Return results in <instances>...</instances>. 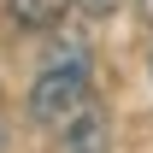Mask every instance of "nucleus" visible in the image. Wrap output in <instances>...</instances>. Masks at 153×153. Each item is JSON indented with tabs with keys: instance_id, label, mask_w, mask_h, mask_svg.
Instances as JSON below:
<instances>
[{
	"instance_id": "f257e3e1",
	"label": "nucleus",
	"mask_w": 153,
	"mask_h": 153,
	"mask_svg": "<svg viewBox=\"0 0 153 153\" xmlns=\"http://www.w3.org/2000/svg\"><path fill=\"white\" fill-rule=\"evenodd\" d=\"M88 100H94V76H88V65L41 59L36 82H30V118H36L41 130H65Z\"/></svg>"
},
{
	"instance_id": "f03ea898",
	"label": "nucleus",
	"mask_w": 153,
	"mask_h": 153,
	"mask_svg": "<svg viewBox=\"0 0 153 153\" xmlns=\"http://www.w3.org/2000/svg\"><path fill=\"white\" fill-rule=\"evenodd\" d=\"M53 153H112V124L100 112V100H88L65 130H53Z\"/></svg>"
},
{
	"instance_id": "7ed1b4c3",
	"label": "nucleus",
	"mask_w": 153,
	"mask_h": 153,
	"mask_svg": "<svg viewBox=\"0 0 153 153\" xmlns=\"http://www.w3.org/2000/svg\"><path fill=\"white\" fill-rule=\"evenodd\" d=\"M6 12L18 30H59V18L71 12V0H6Z\"/></svg>"
},
{
	"instance_id": "20e7f679",
	"label": "nucleus",
	"mask_w": 153,
	"mask_h": 153,
	"mask_svg": "<svg viewBox=\"0 0 153 153\" xmlns=\"http://www.w3.org/2000/svg\"><path fill=\"white\" fill-rule=\"evenodd\" d=\"M71 6H82L88 18H112V12H118V6H124V0H71Z\"/></svg>"
},
{
	"instance_id": "39448f33",
	"label": "nucleus",
	"mask_w": 153,
	"mask_h": 153,
	"mask_svg": "<svg viewBox=\"0 0 153 153\" xmlns=\"http://www.w3.org/2000/svg\"><path fill=\"white\" fill-rule=\"evenodd\" d=\"M135 6H141V18H147V24H153V0H135Z\"/></svg>"
}]
</instances>
